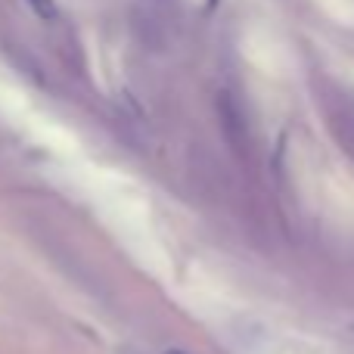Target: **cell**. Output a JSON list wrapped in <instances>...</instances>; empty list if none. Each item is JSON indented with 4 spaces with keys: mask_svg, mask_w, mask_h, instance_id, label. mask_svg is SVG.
<instances>
[{
    "mask_svg": "<svg viewBox=\"0 0 354 354\" xmlns=\"http://www.w3.org/2000/svg\"><path fill=\"white\" fill-rule=\"evenodd\" d=\"M25 3H28L31 12H35L37 19H44V22H56V19H59V6H56V0H25Z\"/></svg>",
    "mask_w": 354,
    "mask_h": 354,
    "instance_id": "obj_1",
    "label": "cell"
},
{
    "mask_svg": "<svg viewBox=\"0 0 354 354\" xmlns=\"http://www.w3.org/2000/svg\"><path fill=\"white\" fill-rule=\"evenodd\" d=\"M165 354H187V351H180V348H168Z\"/></svg>",
    "mask_w": 354,
    "mask_h": 354,
    "instance_id": "obj_2",
    "label": "cell"
}]
</instances>
